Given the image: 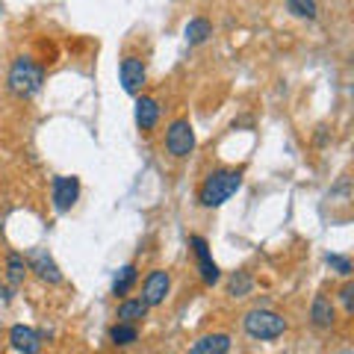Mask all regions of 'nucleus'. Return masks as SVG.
Returning <instances> with one entry per match:
<instances>
[{"mask_svg":"<svg viewBox=\"0 0 354 354\" xmlns=\"http://www.w3.org/2000/svg\"><path fill=\"white\" fill-rule=\"evenodd\" d=\"M239 186H242L239 169H216L204 177L201 189H198V201H201V207H207V209L221 207L239 192Z\"/></svg>","mask_w":354,"mask_h":354,"instance_id":"nucleus-1","label":"nucleus"},{"mask_svg":"<svg viewBox=\"0 0 354 354\" xmlns=\"http://www.w3.org/2000/svg\"><path fill=\"white\" fill-rule=\"evenodd\" d=\"M41 83H44V68L39 62H32L30 57H18L9 68L6 77V86L15 97H32L41 92Z\"/></svg>","mask_w":354,"mask_h":354,"instance_id":"nucleus-2","label":"nucleus"},{"mask_svg":"<svg viewBox=\"0 0 354 354\" xmlns=\"http://www.w3.org/2000/svg\"><path fill=\"white\" fill-rule=\"evenodd\" d=\"M242 328L251 339H278L286 334V319L274 310H266V307H254L242 316Z\"/></svg>","mask_w":354,"mask_h":354,"instance_id":"nucleus-3","label":"nucleus"},{"mask_svg":"<svg viewBox=\"0 0 354 354\" xmlns=\"http://www.w3.org/2000/svg\"><path fill=\"white\" fill-rule=\"evenodd\" d=\"M165 151L177 160L189 157L195 151V130L189 124V118H174L169 124V130H165Z\"/></svg>","mask_w":354,"mask_h":354,"instance_id":"nucleus-4","label":"nucleus"},{"mask_svg":"<svg viewBox=\"0 0 354 354\" xmlns=\"http://www.w3.org/2000/svg\"><path fill=\"white\" fill-rule=\"evenodd\" d=\"M118 77H121V88L127 95H142V88L148 83V68L139 57H124L118 65Z\"/></svg>","mask_w":354,"mask_h":354,"instance_id":"nucleus-5","label":"nucleus"},{"mask_svg":"<svg viewBox=\"0 0 354 354\" xmlns=\"http://www.w3.org/2000/svg\"><path fill=\"white\" fill-rule=\"evenodd\" d=\"M169 290H171V278L165 269H153L145 283H142V301L148 307H160L165 298H169Z\"/></svg>","mask_w":354,"mask_h":354,"instance_id":"nucleus-6","label":"nucleus"},{"mask_svg":"<svg viewBox=\"0 0 354 354\" xmlns=\"http://www.w3.org/2000/svg\"><path fill=\"white\" fill-rule=\"evenodd\" d=\"M27 269L36 272L39 281H44V283H62V272H59L57 260H53L44 248H32L27 254Z\"/></svg>","mask_w":354,"mask_h":354,"instance_id":"nucleus-7","label":"nucleus"},{"mask_svg":"<svg viewBox=\"0 0 354 354\" xmlns=\"http://www.w3.org/2000/svg\"><path fill=\"white\" fill-rule=\"evenodd\" d=\"M189 245H192L195 257H198V272H201V281L207 286H216L221 281V272H218V266L213 260V254H209L207 239L204 236H189Z\"/></svg>","mask_w":354,"mask_h":354,"instance_id":"nucleus-8","label":"nucleus"},{"mask_svg":"<svg viewBox=\"0 0 354 354\" xmlns=\"http://www.w3.org/2000/svg\"><path fill=\"white\" fill-rule=\"evenodd\" d=\"M50 198H53V207H57L59 213H68V209L77 204V198H80V180H77V177H53Z\"/></svg>","mask_w":354,"mask_h":354,"instance_id":"nucleus-9","label":"nucleus"},{"mask_svg":"<svg viewBox=\"0 0 354 354\" xmlns=\"http://www.w3.org/2000/svg\"><path fill=\"white\" fill-rule=\"evenodd\" d=\"M9 346L18 354H39L41 337H39V330H32L27 325H12V330H9Z\"/></svg>","mask_w":354,"mask_h":354,"instance_id":"nucleus-10","label":"nucleus"},{"mask_svg":"<svg viewBox=\"0 0 354 354\" xmlns=\"http://www.w3.org/2000/svg\"><path fill=\"white\" fill-rule=\"evenodd\" d=\"M157 121H160V104H157V97L139 95L136 97V127L148 133V130L157 127Z\"/></svg>","mask_w":354,"mask_h":354,"instance_id":"nucleus-11","label":"nucleus"},{"mask_svg":"<svg viewBox=\"0 0 354 354\" xmlns=\"http://www.w3.org/2000/svg\"><path fill=\"white\" fill-rule=\"evenodd\" d=\"M310 319H313L316 328H334L337 322V307L328 295H316L313 304H310Z\"/></svg>","mask_w":354,"mask_h":354,"instance_id":"nucleus-12","label":"nucleus"},{"mask_svg":"<svg viewBox=\"0 0 354 354\" xmlns=\"http://www.w3.org/2000/svg\"><path fill=\"white\" fill-rule=\"evenodd\" d=\"M230 351V337L227 334H204L195 339L189 354H227Z\"/></svg>","mask_w":354,"mask_h":354,"instance_id":"nucleus-13","label":"nucleus"},{"mask_svg":"<svg viewBox=\"0 0 354 354\" xmlns=\"http://www.w3.org/2000/svg\"><path fill=\"white\" fill-rule=\"evenodd\" d=\"M145 316H148V304L142 298H124L118 304V322L124 325H139Z\"/></svg>","mask_w":354,"mask_h":354,"instance_id":"nucleus-14","label":"nucleus"},{"mask_svg":"<svg viewBox=\"0 0 354 354\" xmlns=\"http://www.w3.org/2000/svg\"><path fill=\"white\" fill-rule=\"evenodd\" d=\"M139 281V272H136V266L127 263V266H121L118 274L113 278V295H121V298H127V292L136 286Z\"/></svg>","mask_w":354,"mask_h":354,"instance_id":"nucleus-15","label":"nucleus"},{"mask_svg":"<svg viewBox=\"0 0 354 354\" xmlns=\"http://www.w3.org/2000/svg\"><path fill=\"white\" fill-rule=\"evenodd\" d=\"M27 274H30L27 260L21 257V254H9L6 257V283L9 286H21L27 281Z\"/></svg>","mask_w":354,"mask_h":354,"instance_id":"nucleus-16","label":"nucleus"},{"mask_svg":"<svg viewBox=\"0 0 354 354\" xmlns=\"http://www.w3.org/2000/svg\"><path fill=\"white\" fill-rule=\"evenodd\" d=\"M209 36H213V24L207 18H192L186 24V41L189 44H204Z\"/></svg>","mask_w":354,"mask_h":354,"instance_id":"nucleus-17","label":"nucleus"},{"mask_svg":"<svg viewBox=\"0 0 354 354\" xmlns=\"http://www.w3.org/2000/svg\"><path fill=\"white\" fill-rule=\"evenodd\" d=\"M251 290H254V281H251L248 272H234V274H230V281H227V295L245 298Z\"/></svg>","mask_w":354,"mask_h":354,"instance_id":"nucleus-18","label":"nucleus"},{"mask_svg":"<svg viewBox=\"0 0 354 354\" xmlns=\"http://www.w3.org/2000/svg\"><path fill=\"white\" fill-rule=\"evenodd\" d=\"M109 339H113L115 346H133V342L139 339V328L118 322V325H113V330H109Z\"/></svg>","mask_w":354,"mask_h":354,"instance_id":"nucleus-19","label":"nucleus"},{"mask_svg":"<svg viewBox=\"0 0 354 354\" xmlns=\"http://www.w3.org/2000/svg\"><path fill=\"white\" fill-rule=\"evenodd\" d=\"M286 9L301 21H316V15H319L316 0H286Z\"/></svg>","mask_w":354,"mask_h":354,"instance_id":"nucleus-20","label":"nucleus"},{"mask_svg":"<svg viewBox=\"0 0 354 354\" xmlns=\"http://www.w3.org/2000/svg\"><path fill=\"white\" fill-rule=\"evenodd\" d=\"M325 263L330 266V269H337V274H342V278H348L351 274V260L342 257V254H328Z\"/></svg>","mask_w":354,"mask_h":354,"instance_id":"nucleus-21","label":"nucleus"},{"mask_svg":"<svg viewBox=\"0 0 354 354\" xmlns=\"http://www.w3.org/2000/svg\"><path fill=\"white\" fill-rule=\"evenodd\" d=\"M339 304H342V310H346V316L354 313V283H351V281L342 283V290H339Z\"/></svg>","mask_w":354,"mask_h":354,"instance_id":"nucleus-22","label":"nucleus"}]
</instances>
